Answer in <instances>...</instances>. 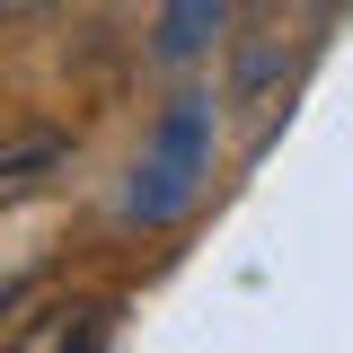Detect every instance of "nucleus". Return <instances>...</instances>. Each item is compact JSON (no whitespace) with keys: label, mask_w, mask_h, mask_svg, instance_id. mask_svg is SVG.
<instances>
[{"label":"nucleus","mask_w":353,"mask_h":353,"mask_svg":"<svg viewBox=\"0 0 353 353\" xmlns=\"http://www.w3.org/2000/svg\"><path fill=\"white\" fill-rule=\"evenodd\" d=\"M203 176H212V97H176L159 115V132H150V150H141V168H132L124 212L132 221H176Z\"/></svg>","instance_id":"f257e3e1"},{"label":"nucleus","mask_w":353,"mask_h":353,"mask_svg":"<svg viewBox=\"0 0 353 353\" xmlns=\"http://www.w3.org/2000/svg\"><path fill=\"white\" fill-rule=\"evenodd\" d=\"M106 327H115V309L106 301H44L36 318H18V336L0 353H106Z\"/></svg>","instance_id":"f03ea898"},{"label":"nucleus","mask_w":353,"mask_h":353,"mask_svg":"<svg viewBox=\"0 0 353 353\" xmlns=\"http://www.w3.org/2000/svg\"><path fill=\"white\" fill-rule=\"evenodd\" d=\"M62 150H71V141H62L53 124H27V132H9V141H0V203L36 194L44 176L62 168Z\"/></svg>","instance_id":"7ed1b4c3"},{"label":"nucleus","mask_w":353,"mask_h":353,"mask_svg":"<svg viewBox=\"0 0 353 353\" xmlns=\"http://www.w3.org/2000/svg\"><path fill=\"white\" fill-rule=\"evenodd\" d=\"M212 36H221V0H168L159 9V53L168 62H194Z\"/></svg>","instance_id":"20e7f679"},{"label":"nucleus","mask_w":353,"mask_h":353,"mask_svg":"<svg viewBox=\"0 0 353 353\" xmlns=\"http://www.w3.org/2000/svg\"><path fill=\"white\" fill-rule=\"evenodd\" d=\"M62 0H0V27H27V18H53Z\"/></svg>","instance_id":"39448f33"}]
</instances>
